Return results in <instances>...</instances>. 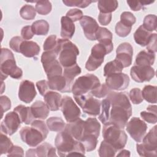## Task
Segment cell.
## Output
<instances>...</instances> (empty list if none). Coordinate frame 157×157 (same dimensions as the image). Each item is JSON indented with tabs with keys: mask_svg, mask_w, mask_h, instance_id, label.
Wrapping results in <instances>:
<instances>
[{
	"mask_svg": "<svg viewBox=\"0 0 157 157\" xmlns=\"http://www.w3.org/2000/svg\"><path fill=\"white\" fill-rule=\"evenodd\" d=\"M36 156L39 157H48V156H56V149L50 144L44 142L39 145L35 148Z\"/></svg>",
	"mask_w": 157,
	"mask_h": 157,
	"instance_id": "cell-31",
	"label": "cell"
},
{
	"mask_svg": "<svg viewBox=\"0 0 157 157\" xmlns=\"http://www.w3.org/2000/svg\"><path fill=\"white\" fill-rule=\"evenodd\" d=\"M115 30L116 34L121 37H126L131 33V27H128L124 25H123L121 22L118 21L115 27Z\"/></svg>",
	"mask_w": 157,
	"mask_h": 157,
	"instance_id": "cell-51",
	"label": "cell"
},
{
	"mask_svg": "<svg viewBox=\"0 0 157 157\" xmlns=\"http://www.w3.org/2000/svg\"><path fill=\"white\" fill-rule=\"evenodd\" d=\"M74 98L84 113L91 116L99 115L101 108V101L100 100L94 98L90 94L74 96Z\"/></svg>",
	"mask_w": 157,
	"mask_h": 157,
	"instance_id": "cell-8",
	"label": "cell"
},
{
	"mask_svg": "<svg viewBox=\"0 0 157 157\" xmlns=\"http://www.w3.org/2000/svg\"><path fill=\"white\" fill-rule=\"evenodd\" d=\"M47 126L48 129L54 132H61L65 128L66 124L60 117H52L47 120Z\"/></svg>",
	"mask_w": 157,
	"mask_h": 157,
	"instance_id": "cell-32",
	"label": "cell"
},
{
	"mask_svg": "<svg viewBox=\"0 0 157 157\" xmlns=\"http://www.w3.org/2000/svg\"><path fill=\"white\" fill-rule=\"evenodd\" d=\"M104 140L117 150L123 149L127 142L128 136L124 131L112 123L104 124L102 129Z\"/></svg>",
	"mask_w": 157,
	"mask_h": 157,
	"instance_id": "cell-5",
	"label": "cell"
},
{
	"mask_svg": "<svg viewBox=\"0 0 157 157\" xmlns=\"http://www.w3.org/2000/svg\"><path fill=\"white\" fill-rule=\"evenodd\" d=\"M155 54L146 50L140 51L136 58L135 65L142 66H151L154 64Z\"/></svg>",
	"mask_w": 157,
	"mask_h": 157,
	"instance_id": "cell-27",
	"label": "cell"
},
{
	"mask_svg": "<svg viewBox=\"0 0 157 157\" xmlns=\"http://www.w3.org/2000/svg\"><path fill=\"white\" fill-rule=\"evenodd\" d=\"M13 144L11 140L3 132L1 133L0 136V148L1 155L7 153L10 148L13 147Z\"/></svg>",
	"mask_w": 157,
	"mask_h": 157,
	"instance_id": "cell-44",
	"label": "cell"
},
{
	"mask_svg": "<svg viewBox=\"0 0 157 157\" xmlns=\"http://www.w3.org/2000/svg\"><path fill=\"white\" fill-rule=\"evenodd\" d=\"M110 102L109 122L123 129L132 115V106L124 93L110 91L107 98Z\"/></svg>",
	"mask_w": 157,
	"mask_h": 157,
	"instance_id": "cell-1",
	"label": "cell"
},
{
	"mask_svg": "<svg viewBox=\"0 0 157 157\" xmlns=\"http://www.w3.org/2000/svg\"><path fill=\"white\" fill-rule=\"evenodd\" d=\"M157 39V35L156 33L152 34V36L148 42V44L147 45V50L148 52L150 53H155L157 51L156 49V39Z\"/></svg>",
	"mask_w": 157,
	"mask_h": 157,
	"instance_id": "cell-58",
	"label": "cell"
},
{
	"mask_svg": "<svg viewBox=\"0 0 157 157\" xmlns=\"http://www.w3.org/2000/svg\"><path fill=\"white\" fill-rule=\"evenodd\" d=\"M83 145L85 151H91L95 150L98 144V137L93 134L85 135L80 141Z\"/></svg>",
	"mask_w": 157,
	"mask_h": 157,
	"instance_id": "cell-40",
	"label": "cell"
},
{
	"mask_svg": "<svg viewBox=\"0 0 157 157\" xmlns=\"http://www.w3.org/2000/svg\"><path fill=\"white\" fill-rule=\"evenodd\" d=\"M126 2L129 5L131 10H132L133 11H139L141 9H144L145 6L149 5L154 2V1H127Z\"/></svg>",
	"mask_w": 157,
	"mask_h": 157,
	"instance_id": "cell-49",
	"label": "cell"
},
{
	"mask_svg": "<svg viewBox=\"0 0 157 157\" xmlns=\"http://www.w3.org/2000/svg\"><path fill=\"white\" fill-rule=\"evenodd\" d=\"M61 33L60 35L63 39H70L75 33V25L74 22L67 17L63 16L61 19Z\"/></svg>",
	"mask_w": 157,
	"mask_h": 157,
	"instance_id": "cell-24",
	"label": "cell"
},
{
	"mask_svg": "<svg viewBox=\"0 0 157 157\" xmlns=\"http://www.w3.org/2000/svg\"><path fill=\"white\" fill-rule=\"evenodd\" d=\"M81 69L77 65V64L72 66L71 67H65L64 69V72L63 75L66 80L67 89L69 93L72 91V86L74 83V78L78 75L81 73Z\"/></svg>",
	"mask_w": 157,
	"mask_h": 157,
	"instance_id": "cell-25",
	"label": "cell"
},
{
	"mask_svg": "<svg viewBox=\"0 0 157 157\" xmlns=\"http://www.w3.org/2000/svg\"><path fill=\"white\" fill-rule=\"evenodd\" d=\"M32 113L35 118L39 120H45L49 115L50 109L42 101H37L34 102L31 106Z\"/></svg>",
	"mask_w": 157,
	"mask_h": 157,
	"instance_id": "cell-23",
	"label": "cell"
},
{
	"mask_svg": "<svg viewBox=\"0 0 157 157\" xmlns=\"http://www.w3.org/2000/svg\"><path fill=\"white\" fill-rule=\"evenodd\" d=\"M31 126L37 128L47 137L48 134V128L44 121L40 120H34L31 124Z\"/></svg>",
	"mask_w": 157,
	"mask_h": 157,
	"instance_id": "cell-53",
	"label": "cell"
},
{
	"mask_svg": "<svg viewBox=\"0 0 157 157\" xmlns=\"http://www.w3.org/2000/svg\"><path fill=\"white\" fill-rule=\"evenodd\" d=\"M36 94L37 92L33 82L25 80L20 83L18 90V98L20 101L29 104L33 101Z\"/></svg>",
	"mask_w": 157,
	"mask_h": 157,
	"instance_id": "cell-16",
	"label": "cell"
},
{
	"mask_svg": "<svg viewBox=\"0 0 157 157\" xmlns=\"http://www.w3.org/2000/svg\"><path fill=\"white\" fill-rule=\"evenodd\" d=\"M36 86L41 96H44L50 90L48 87L47 81L45 80H39L36 82Z\"/></svg>",
	"mask_w": 157,
	"mask_h": 157,
	"instance_id": "cell-56",
	"label": "cell"
},
{
	"mask_svg": "<svg viewBox=\"0 0 157 157\" xmlns=\"http://www.w3.org/2000/svg\"><path fill=\"white\" fill-rule=\"evenodd\" d=\"M20 15L22 18L26 20H32L36 17V11L33 6L26 4L21 8Z\"/></svg>",
	"mask_w": 157,
	"mask_h": 157,
	"instance_id": "cell-41",
	"label": "cell"
},
{
	"mask_svg": "<svg viewBox=\"0 0 157 157\" xmlns=\"http://www.w3.org/2000/svg\"><path fill=\"white\" fill-rule=\"evenodd\" d=\"M47 78V83L50 90L62 93H69L66 80L63 75H55Z\"/></svg>",
	"mask_w": 157,
	"mask_h": 157,
	"instance_id": "cell-19",
	"label": "cell"
},
{
	"mask_svg": "<svg viewBox=\"0 0 157 157\" xmlns=\"http://www.w3.org/2000/svg\"><path fill=\"white\" fill-rule=\"evenodd\" d=\"M129 96L131 101L134 104H139L144 100L142 94V91L138 88H134L131 90Z\"/></svg>",
	"mask_w": 157,
	"mask_h": 157,
	"instance_id": "cell-48",
	"label": "cell"
},
{
	"mask_svg": "<svg viewBox=\"0 0 157 157\" xmlns=\"http://www.w3.org/2000/svg\"><path fill=\"white\" fill-rule=\"evenodd\" d=\"M58 43V39L55 35L49 36L45 40L43 45L44 50L50 51L55 50Z\"/></svg>",
	"mask_w": 157,
	"mask_h": 157,
	"instance_id": "cell-50",
	"label": "cell"
},
{
	"mask_svg": "<svg viewBox=\"0 0 157 157\" xmlns=\"http://www.w3.org/2000/svg\"><path fill=\"white\" fill-rule=\"evenodd\" d=\"M120 22L123 25L131 27L136 23V18L135 16L130 12H123L120 15Z\"/></svg>",
	"mask_w": 157,
	"mask_h": 157,
	"instance_id": "cell-46",
	"label": "cell"
},
{
	"mask_svg": "<svg viewBox=\"0 0 157 157\" xmlns=\"http://www.w3.org/2000/svg\"><path fill=\"white\" fill-rule=\"evenodd\" d=\"M116 59L118 60L123 67H129L132 63L133 48L128 42H123L118 45L116 50Z\"/></svg>",
	"mask_w": 157,
	"mask_h": 157,
	"instance_id": "cell-15",
	"label": "cell"
},
{
	"mask_svg": "<svg viewBox=\"0 0 157 157\" xmlns=\"http://www.w3.org/2000/svg\"><path fill=\"white\" fill-rule=\"evenodd\" d=\"M44 99L51 111H56L61 107V95L55 91H49L44 96Z\"/></svg>",
	"mask_w": 157,
	"mask_h": 157,
	"instance_id": "cell-22",
	"label": "cell"
},
{
	"mask_svg": "<svg viewBox=\"0 0 157 157\" xmlns=\"http://www.w3.org/2000/svg\"><path fill=\"white\" fill-rule=\"evenodd\" d=\"M128 75L120 72L108 75L105 78V85L111 90L122 91L128 88L129 84Z\"/></svg>",
	"mask_w": 157,
	"mask_h": 157,
	"instance_id": "cell-13",
	"label": "cell"
},
{
	"mask_svg": "<svg viewBox=\"0 0 157 157\" xmlns=\"http://www.w3.org/2000/svg\"><path fill=\"white\" fill-rule=\"evenodd\" d=\"M23 40L24 39L20 36H15L10 39L9 42V47L14 52L20 53V47Z\"/></svg>",
	"mask_w": 157,
	"mask_h": 157,
	"instance_id": "cell-54",
	"label": "cell"
},
{
	"mask_svg": "<svg viewBox=\"0 0 157 157\" xmlns=\"http://www.w3.org/2000/svg\"><path fill=\"white\" fill-rule=\"evenodd\" d=\"M21 139L28 145L35 147L42 143L47 137L35 127H23L20 131Z\"/></svg>",
	"mask_w": 157,
	"mask_h": 157,
	"instance_id": "cell-9",
	"label": "cell"
},
{
	"mask_svg": "<svg viewBox=\"0 0 157 157\" xmlns=\"http://www.w3.org/2000/svg\"><path fill=\"white\" fill-rule=\"evenodd\" d=\"M26 156H36V152H35V148H31L29 149L26 153Z\"/></svg>",
	"mask_w": 157,
	"mask_h": 157,
	"instance_id": "cell-62",
	"label": "cell"
},
{
	"mask_svg": "<svg viewBox=\"0 0 157 157\" xmlns=\"http://www.w3.org/2000/svg\"><path fill=\"white\" fill-rule=\"evenodd\" d=\"M0 104H1L2 117L4 112L9 110L10 109L11 101L7 96H1L0 97Z\"/></svg>",
	"mask_w": 157,
	"mask_h": 157,
	"instance_id": "cell-55",
	"label": "cell"
},
{
	"mask_svg": "<svg viewBox=\"0 0 157 157\" xmlns=\"http://www.w3.org/2000/svg\"><path fill=\"white\" fill-rule=\"evenodd\" d=\"M118 6V2L115 0H100L98 2V7L101 13H112L117 9Z\"/></svg>",
	"mask_w": 157,
	"mask_h": 157,
	"instance_id": "cell-34",
	"label": "cell"
},
{
	"mask_svg": "<svg viewBox=\"0 0 157 157\" xmlns=\"http://www.w3.org/2000/svg\"><path fill=\"white\" fill-rule=\"evenodd\" d=\"M60 108L67 122H73L80 118V109L71 97L65 96L62 98Z\"/></svg>",
	"mask_w": 157,
	"mask_h": 157,
	"instance_id": "cell-11",
	"label": "cell"
},
{
	"mask_svg": "<svg viewBox=\"0 0 157 157\" xmlns=\"http://www.w3.org/2000/svg\"><path fill=\"white\" fill-rule=\"evenodd\" d=\"M24 151L23 148L17 145H13L7 153V156H23Z\"/></svg>",
	"mask_w": 157,
	"mask_h": 157,
	"instance_id": "cell-60",
	"label": "cell"
},
{
	"mask_svg": "<svg viewBox=\"0 0 157 157\" xmlns=\"http://www.w3.org/2000/svg\"><path fill=\"white\" fill-rule=\"evenodd\" d=\"M122 64L117 59H114L108 62L104 67V76L105 77L115 73L121 72L123 69Z\"/></svg>",
	"mask_w": 157,
	"mask_h": 157,
	"instance_id": "cell-35",
	"label": "cell"
},
{
	"mask_svg": "<svg viewBox=\"0 0 157 157\" xmlns=\"http://www.w3.org/2000/svg\"><path fill=\"white\" fill-rule=\"evenodd\" d=\"M117 156H129L130 152L126 150H123L120 151V153L117 155Z\"/></svg>",
	"mask_w": 157,
	"mask_h": 157,
	"instance_id": "cell-61",
	"label": "cell"
},
{
	"mask_svg": "<svg viewBox=\"0 0 157 157\" xmlns=\"http://www.w3.org/2000/svg\"><path fill=\"white\" fill-rule=\"evenodd\" d=\"M110 91V90L108 88L105 83H103L101 84L99 86L91 90L90 92L91 94L93 96L98 98H102L107 96Z\"/></svg>",
	"mask_w": 157,
	"mask_h": 157,
	"instance_id": "cell-45",
	"label": "cell"
},
{
	"mask_svg": "<svg viewBox=\"0 0 157 157\" xmlns=\"http://www.w3.org/2000/svg\"><path fill=\"white\" fill-rule=\"evenodd\" d=\"M112 13H101L100 12L98 15V20L101 25L103 26L108 25L112 20Z\"/></svg>",
	"mask_w": 157,
	"mask_h": 157,
	"instance_id": "cell-59",
	"label": "cell"
},
{
	"mask_svg": "<svg viewBox=\"0 0 157 157\" xmlns=\"http://www.w3.org/2000/svg\"><path fill=\"white\" fill-rule=\"evenodd\" d=\"M130 75L133 80L138 83L148 82L155 75L154 69L151 66H133L130 70Z\"/></svg>",
	"mask_w": 157,
	"mask_h": 157,
	"instance_id": "cell-14",
	"label": "cell"
},
{
	"mask_svg": "<svg viewBox=\"0 0 157 157\" xmlns=\"http://www.w3.org/2000/svg\"><path fill=\"white\" fill-rule=\"evenodd\" d=\"M156 86L150 85H145L142 91L143 98L147 102L152 104L156 103Z\"/></svg>",
	"mask_w": 157,
	"mask_h": 157,
	"instance_id": "cell-37",
	"label": "cell"
},
{
	"mask_svg": "<svg viewBox=\"0 0 157 157\" xmlns=\"http://www.w3.org/2000/svg\"><path fill=\"white\" fill-rule=\"evenodd\" d=\"M117 151L118 150L111 144L104 140L101 143L99 148L98 150V153L99 156L101 157H112L115 156Z\"/></svg>",
	"mask_w": 157,
	"mask_h": 157,
	"instance_id": "cell-39",
	"label": "cell"
},
{
	"mask_svg": "<svg viewBox=\"0 0 157 157\" xmlns=\"http://www.w3.org/2000/svg\"><path fill=\"white\" fill-rule=\"evenodd\" d=\"M80 24L85 37L90 40H95L96 33L99 27L96 20L90 16L85 15L80 20Z\"/></svg>",
	"mask_w": 157,
	"mask_h": 157,
	"instance_id": "cell-17",
	"label": "cell"
},
{
	"mask_svg": "<svg viewBox=\"0 0 157 157\" xmlns=\"http://www.w3.org/2000/svg\"><path fill=\"white\" fill-rule=\"evenodd\" d=\"M13 111L18 113L21 123H24L26 124H31V123L36 119L32 113L31 107L19 105L14 108Z\"/></svg>",
	"mask_w": 157,
	"mask_h": 157,
	"instance_id": "cell-28",
	"label": "cell"
},
{
	"mask_svg": "<svg viewBox=\"0 0 157 157\" xmlns=\"http://www.w3.org/2000/svg\"><path fill=\"white\" fill-rule=\"evenodd\" d=\"M155 126L142 139V144H136V150L139 155L145 157H156L157 152V130Z\"/></svg>",
	"mask_w": 157,
	"mask_h": 157,
	"instance_id": "cell-6",
	"label": "cell"
},
{
	"mask_svg": "<svg viewBox=\"0 0 157 157\" xmlns=\"http://www.w3.org/2000/svg\"><path fill=\"white\" fill-rule=\"evenodd\" d=\"M84 123L85 121L79 118L77 120L66 124L64 130L67 132L75 140L80 141L83 136Z\"/></svg>",
	"mask_w": 157,
	"mask_h": 157,
	"instance_id": "cell-18",
	"label": "cell"
},
{
	"mask_svg": "<svg viewBox=\"0 0 157 157\" xmlns=\"http://www.w3.org/2000/svg\"><path fill=\"white\" fill-rule=\"evenodd\" d=\"M0 71L2 82L9 75L15 79H20L23 75L22 70L16 64L13 53L7 48H1Z\"/></svg>",
	"mask_w": 157,
	"mask_h": 157,
	"instance_id": "cell-4",
	"label": "cell"
},
{
	"mask_svg": "<svg viewBox=\"0 0 157 157\" xmlns=\"http://www.w3.org/2000/svg\"><path fill=\"white\" fill-rule=\"evenodd\" d=\"M100 130L101 124L96 118H88L85 121L83 136L93 134L98 137Z\"/></svg>",
	"mask_w": 157,
	"mask_h": 157,
	"instance_id": "cell-29",
	"label": "cell"
},
{
	"mask_svg": "<svg viewBox=\"0 0 157 157\" xmlns=\"http://www.w3.org/2000/svg\"><path fill=\"white\" fill-rule=\"evenodd\" d=\"M156 105H150L147 108V111H142L140 115L142 118L151 124H155L157 122V113Z\"/></svg>",
	"mask_w": 157,
	"mask_h": 157,
	"instance_id": "cell-36",
	"label": "cell"
},
{
	"mask_svg": "<svg viewBox=\"0 0 157 157\" xmlns=\"http://www.w3.org/2000/svg\"><path fill=\"white\" fill-rule=\"evenodd\" d=\"M21 121L15 111L7 113L1 123V131L5 134L12 136L20 127Z\"/></svg>",
	"mask_w": 157,
	"mask_h": 157,
	"instance_id": "cell-12",
	"label": "cell"
},
{
	"mask_svg": "<svg viewBox=\"0 0 157 157\" xmlns=\"http://www.w3.org/2000/svg\"><path fill=\"white\" fill-rule=\"evenodd\" d=\"M35 9L40 15H46L48 14L52 9V6L49 1H36Z\"/></svg>",
	"mask_w": 157,
	"mask_h": 157,
	"instance_id": "cell-42",
	"label": "cell"
},
{
	"mask_svg": "<svg viewBox=\"0 0 157 157\" xmlns=\"http://www.w3.org/2000/svg\"><path fill=\"white\" fill-rule=\"evenodd\" d=\"M44 69L48 77L63 75V68L59 62L56 59L52 61L42 64Z\"/></svg>",
	"mask_w": 157,
	"mask_h": 157,
	"instance_id": "cell-30",
	"label": "cell"
},
{
	"mask_svg": "<svg viewBox=\"0 0 157 157\" xmlns=\"http://www.w3.org/2000/svg\"><path fill=\"white\" fill-rule=\"evenodd\" d=\"M96 40H97L99 44L105 45L110 52L113 50L112 33L107 28L99 27L96 33Z\"/></svg>",
	"mask_w": 157,
	"mask_h": 157,
	"instance_id": "cell-20",
	"label": "cell"
},
{
	"mask_svg": "<svg viewBox=\"0 0 157 157\" xmlns=\"http://www.w3.org/2000/svg\"><path fill=\"white\" fill-rule=\"evenodd\" d=\"M31 28L34 34L37 36H45L48 33L50 26L47 21L44 20H39L33 23Z\"/></svg>",
	"mask_w": 157,
	"mask_h": 157,
	"instance_id": "cell-33",
	"label": "cell"
},
{
	"mask_svg": "<svg viewBox=\"0 0 157 157\" xmlns=\"http://www.w3.org/2000/svg\"><path fill=\"white\" fill-rule=\"evenodd\" d=\"M55 144L60 156H85V149L83 144L75 140L67 132L63 130L57 134Z\"/></svg>",
	"mask_w": 157,
	"mask_h": 157,
	"instance_id": "cell-2",
	"label": "cell"
},
{
	"mask_svg": "<svg viewBox=\"0 0 157 157\" xmlns=\"http://www.w3.org/2000/svg\"><path fill=\"white\" fill-rule=\"evenodd\" d=\"M21 37L26 40H28L33 38L34 36V33L32 31L31 26H25L23 27L21 31Z\"/></svg>",
	"mask_w": 157,
	"mask_h": 157,
	"instance_id": "cell-57",
	"label": "cell"
},
{
	"mask_svg": "<svg viewBox=\"0 0 157 157\" xmlns=\"http://www.w3.org/2000/svg\"><path fill=\"white\" fill-rule=\"evenodd\" d=\"M100 85L101 83L98 77L93 74H87L75 80L72 86V92L74 96L87 94Z\"/></svg>",
	"mask_w": 157,
	"mask_h": 157,
	"instance_id": "cell-7",
	"label": "cell"
},
{
	"mask_svg": "<svg viewBox=\"0 0 157 157\" xmlns=\"http://www.w3.org/2000/svg\"><path fill=\"white\" fill-rule=\"evenodd\" d=\"M93 1L88 0H63V2L68 7H78L80 8H85L88 7Z\"/></svg>",
	"mask_w": 157,
	"mask_h": 157,
	"instance_id": "cell-47",
	"label": "cell"
},
{
	"mask_svg": "<svg viewBox=\"0 0 157 157\" xmlns=\"http://www.w3.org/2000/svg\"><path fill=\"white\" fill-rule=\"evenodd\" d=\"M142 26L150 32L156 31V16L153 14H149L145 16L144 19Z\"/></svg>",
	"mask_w": 157,
	"mask_h": 157,
	"instance_id": "cell-43",
	"label": "cell"
},
{
	"mask_svg": "<svg viewBox=\"0 0 157 157\" xmlns=\"http://www.w3.org/2000/svg\"><path fill=\"white\" fill-rule=\"evenodd\" d=\"M126 130L137 142H141L145 135L147 125L138 117H132L126 124Z\"/></svg>",
	"mask_w": 157,
	"mask_h": 157,
	"instance_id": "cell-10",
	"label": "cell"
},
{
	"mask_svg": "<svg viewBox=\"0 0 157 157\" xmlns=\"http://www.w3.org/2000/svg\"><path fill=\"white\" fill-rule=\"evenodd\" d=\"M40 52L39 45L32 40H23L20 47V53L27 58H33L37 56Z\"/></svg>",
	"mask_w": 157,
	"mask_h": 157,
	"instance_id": "cell-21",
	"label": "cell"
},
{
	"mask_svg": "<svg viewBox=\"0 0 157 157\" xmlns=\"http://www.w3.org/2000/svg\"><path fill=\"white\" fill-rule=\"evenodd\" d=\"M55 51L59 56V62L62 67L65 68L77 64L79 50L77 47L69 39H58L57 46Z\"/></svg>",
	"mask_w": 157,
	"mask_h": 157,
	"instance_id": "cell-3",
	"label": "cell"
},
{
	"mask_svg": "<svg viewBox=\"0 0 157 157\" xmlns=\"http://www.w3.org/2000/svg\"><path fill=\"white\" fill-rule=\"evenodd\" d=\"M151 36V32L146 30L142 25H140L134 33V39L135 42L142 47L147 45Z\"/></svg>",
	"mask_w": 157,
	"mask_h": 157,
	"instance_id": "cell-26",
	"label": "cell"
},
{
	"mask_svg": "<svg viewBox=\"0 0 157 157\" xmlns=\"http://www.w3.org/2000/svg\"><path fill=\"white\" fill-rule=\"evenodd\" d=\"M110 110V102L107 98H105L101 101V112H100L99 115V120L104 124H107L109 122Z\"/></svg>",
	"mask_w": 157,
	"mask_h": 157,
	"instance_id": "cell-38",
	"label": "cell"
},
{
	"mask_svg": "<svg viewBox=\"0 0 157 157\" xmlns=\"http://www.w3.org/2000/svg\"><path fill=\"white\" fill-rule=\"evenodd\" d=\"M66 17L69 18L73 22L80 20L83 17V12L78 9H72L66 13Z\"/></svg>",
	"mask_w": 157,
	"mask_h": 157,
	"instance_id": "cell-52",
	"label": "cell"
}]
</instances>
